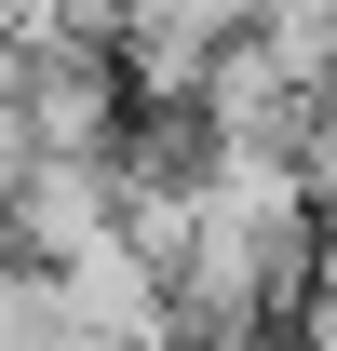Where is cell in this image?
I'll list each match as a JSON object with an SVG mask.
<instances>
[{
	"mask_svg": "<svg viewBox=\"0 0 337 351\" xmlns=\"http://www.w3.org/2000/svg\"><path fill=\"white\" fill-rule=\"evenodd\" d=\"M108 243V162H27V189L0 203V257L27 270H68Z\"/></svg>",
	"mask_w": 337,
	"mask_h": 351,
	"instance_id": "1",
	"label": "cell"
},
{
	"mask_svg": "<svg viewBox=\"0 0 337 351\" xmlns=\"http://www.w3.org/2000/svg\"><path fill=\"white\" fill-rule=\"evenodd\" d=\"M189 14H203L216 41H243V27H256V14H270V0H189Z\"/></svg>",
	"mask_w": 337,
	"mask_h": 351,
	"instance_id": "2",
	"label": "cell"
},
{
	"mask_svg": "<svg viewBox=\"0 0 337 351\" xmlns=\"http://www.w3.org/2000/svg\"><path fill=\"white\" fill-rule=\"evenodd\" d=\"M310 284H337V203H310Z\"/></svg>",
	"mask_w": 337,
	"mask_h": 351,
	"instance_id": "3",
	"label": "cell"
}]
</instances>
